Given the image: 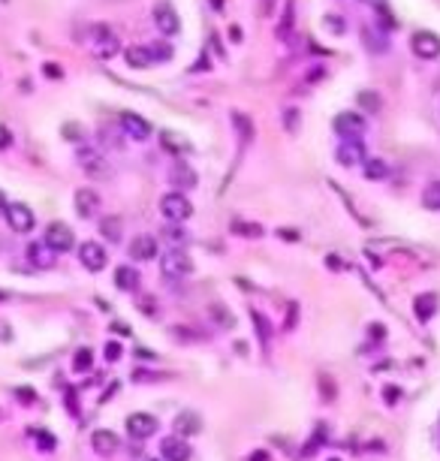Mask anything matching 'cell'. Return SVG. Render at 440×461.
Segmentation results:
<instances>
[{
    "mask_svg": "<svg viewBox=\"0 0 440 461\" xmlns=\"http://www.w3.org/2000/svg\"><path fill=\"white\" fill-rule=\"evenodd\" d=\"M160 212H163L166 220H172V223H184V220L193 214V202H190L181 190H172V193H166L160 199Z\"/></svg>",
    "mask_w": 440,
    "mask_h": 461,
    "instance_id": "obj_1",
    "label": "cell"
},
{
    "mask_svg": "<svg viewBox=\"0 0 440 461\" xmlns=\"http://www.w3.org/2000/svg\"><path fill=\"white\" fill-rule=\"evenodd\" d=\"M160 272H163V277H187L190 272H193V263H190V256L184 254V250H166L163 256H160Z\"/></svg>",
    "mask_w": 440,
    "mask_h": 461,
    "instance_id": "obj_2",
    "label": "cell"
},
{
    "mask_svg": "<svg viewBox=\"0 0 440 461\" xmlns=\"http://www.w3.org/2000/svg\"><path fill=\"white\" fill-rule=\"evenodd\" d=\"M4 217H6L9 229H13V233H18V235L31 233L34 223H36L34 212H31V208H27L25 202H9V205H6V212H4Z\"/></svg>",
    "mask_w": 440,
    "mask_h": 461,
    "instance_id": "obj_3",
    "label": "cell"
},
{
    "mask_svg": "<svg viewBox=\"0 0 440 461\" xmlns=\"http://www.w3.org/2000/svg\"><path fill=\"white\" fill-rule=\"evenodd\" d=\"M43 242L55 250V254H67V250H73L76 245V235H73V229H69L67 223H48L46 226V235H43Z\"/></svg>",
    "mask_w": 440,
    "mask_h": 461,
    "instance_id": "obj_4",
    "label": "cell"
},
{
    "mask_svg": "<svg viewBox=\"0 0 440 461\" xmlns=\"http://www.w3.org/2000/svg\"><path fill=\"white\" fill-rule=\"evenodd\" d=\"M410 48H413V55L422 57V61H434L440 55V36L434 31H416L410 36Z\"/></svg>",
    "mask_w": 440,
    "mask_h": 461,
    "instance_id": "obj_5",
    "label": "cell"
},
{
    "mask_svg": "<svg viewBox=\"0 0 440 461\" xmlns=\"http://www.w3.org/2000/svg\"><path fill=\"white\" fill-rule=\"evenodd\" d=\"M157 428H160V422H157V416H151V413H130L127 416V434L133 440L154 437Z\"/></svg>",
    "mask_w": 440,
    "mask_h": 461,
    "instance_id": "obj_6",
    "label": "cell"
},
{
    "mask_svg": "<svg viewBox=\"0 0 440 461\" xmlns=\"http://www.w3.org/2000/svg\"><path fill=\"white\" fill-rule=\"evenodd\" d=\"M78 263H82L88 272H103L109 263L106 247L99 242H82V247H78Z\"/></svg>",
    "mask_w": 440,
    "mask_h": 461,
    "instance_id": "obj_7",
    "label": "cell"
},
{
    "mask_svg": "<svg viewBox=\"0 0 440 461\" xmlns=\"http://www.w3.org/2000/svg\"><path fill=\"white\" fill-rule=\"evenodd\" d=\"M332 127L341 139H359L365 133V118L359 112H341V115H335Z\"/></svg>",
    "mask_w": 440,
    "mask_h": 461,
    "instance_id": "obj_8",
    "label": "cell"
},
{
    "mask_svg": "<svg viewBox=\"0 0 440 461\" xmlns=\"http://www.w3.org/2000/svg\"><path fill=\"white\" fill-rule=\"evenodd\" d=\"M121 130L130 139H136V142L151 139V124H148L142 115H136V112H121Z\"/></svg>",
    "mask_w": 440,
    "mask_h": 461,
    "instance_id": "obj_9",
    "label": "cell"
},
{
    "mask_svg": "<svg viewBox=\"0 0 440 461\" xmlns=\"http://www.w3.org/2000/svg\"><path fill=\"white\" fill-rule=\"evenodd\" d=\"M160 455H163V461H187L190 443L181 434H169V437H163V443H160Z\"/></svg>",
    "mask_w": 440,
    "mask_h": 461,
    "instance_id": "obj_10",
    "label": "cell"
},
{
    "mask_svg": "<svg viewBox=\"0 0 440 461\" xmlns=\"http://www.w3.org/2000/svg\"><path fill=\"white\" fill-rule=\"evenodd\" d=\"M365 148H362V142L359 139H344L341 145H338V163L341 166H362L365 163Z\"/></svg>",
    "mask_w": 440,
    "mask_h": 461,
    "instance_id": "obj_11",
    "label": "cell"
},
{
    "mask_svg": "<svg viewBox=\"0 0 440 461\" xmlns=\"http://www.w3.org/2000/svg\"><path fill=\"white\" fill-rule=\"evenodd\" d=\"M130 256L136 259V263H148V259L160 256V245L154 235H136L133 242H130Z\"/></svg>",
    "mask_w": 440,
    "mask_h": 461,
    "instance_id": "obj_12",
    "label": "cell"
},
{
    "mask_svg": "<svg viewBox=\"0 0 440 461\" xmlns=\"http://www.w3.org/2000/svg\"><path fill=\"white\" fill-rule=\"evenodd\" d=\"M151 15H154L157 31L163 34V36H172V34H178V13L172 9V4H157Z\"/></svg>",
    "mask_w": 440,
    "mask_h": 461,
    "instance_id": "obj_13",
    "label": "cell"
},
{
    "mask_svg": "<svg viewBox=\"0 0 440 461\" xmlns=\"http://www.w3.org/2000/svg\"><path fill=\"white\" fill-rule=\"evenodd\" d=\"M91 446H94L97 455H115L118 449H121V440H118L115 431L99 428V431H94V434H91Z\"/></svg>",
    "mask_w": 440,
    "mask_h": 461,
    "instance_id": "obj_14",
    "label": "cell"
},
{
    "mask_svg": "<svg viewBox=\"0 0 440 461\" xmlns=\"http://www.w3.org/2000/svg\"><path fill=\"white\" fill-rule=\"evenodd\" d=\"M199 431H202V416H199L196 410H181V413L175 416V434L193 437Z\"/></svg>",
    "mask_w": 440,
    "mask_h": 461,
    "instance_id": "obj_15",
    "label": "cell"
},
{
    "mask_svg": "<svg viewBox=\"0 0 440 461\" xmlns=\"http://www.w3.org/2000/svg\"><path fill=\"white\" fill-rule=\"evenodd\" d=\"M99 212V196L94 193L91 187H82V190H76V214L78 217H94Z\"/></svg>",
    "mask_w": 440,
    "mask_h": 461,
    "instance_id": "obj_16",
    "label": "cell"
},
{
    "mask_svg": "<svg viewBox=\"0 0 440 461\" xmlns=\"http://www.w3.org/2000/svg\"><path fill=\"white\" fill-rule=\"evenodd\" d=\"M27 263H31L34 268H52L55 266V250L46 242H34L31 247H27Z\"/></svg>",
    "mask_w": 440,
    "mask_h": 461,
    "instance_id": "obj_17",
    "label": "cell"
},
{
    "mask_svg": "<svg viewBox=\"0 0 440 461\" xmlns=\"http://www.w3.org/2000/svg\"><path fill=\"white\" fill-rule=\"evenodd\" d=\"M94 52H97V57H112V55H118V36L112 34V31H106V27H97L94 31Z\"/></svg>",
    "mask_w": 440,
    "mask_h": 461,
    "instance_id": "obj_18",
    "label": "cell"
},
{
    "mask_svg": "<svg viewBox=\"0 0 440 461\" xmlns=\"http://www.w3.org/2000/svg\"><path fill=\"white\" fill-rule=\"evenodd\" d=\"M413 314H416L419 323H428V319L437 314V296H434V293L416 296V298H413Z\"/></svg>",
    "mask_w": 440,
    "mask_h": 461,
    "instance_id": "obj_19",
    "label": "cell"
},
{
    "mask_svg": "<svg viewBox=\"0 0 440 461\" xmlns=\"http://www.w3.org/2000/svg\"><path fill=\"white\" fill-rule=\"evenodd\" d=\"M124 61L133 69H148L154 64V57L148 52V46H130V48H124Z\"/></svg>",
    "mask_w": 440,
    "mask_h": 461,
    "instance_id": "obj_20",
    "label": "cell"
},
{
    "mask_svg": "<svg viewBox=\"0 0 440 461\" xmlns=\"http://www.w3.org/2000/svg\"><path fill=\"white\" fill-rule=\"evenodd\" d=\"M115 287L124 289V293H136L139 289V272L133 266H118L115 268Z\"/></svg>",
    "mask_w": 440,
    "mask_h": 461,
    "instance_id": "obj_21",
    "label": "cell"
},
{
    "mask_svg": "<svg viewBox=\"0 0 440 461\" xmlns=\"http://www.w3.org/2000/svg\"><path fill=\"white\" fill-rule=\"evenodd\" d=\"M78 163L88 175H103L106 172V160L99 151H91V148H85V151H78Z\"/></svg>",
    "mask_w": 440,
    "mask_h": 461,
    "instance_id": "obj_22",
    "label": "cell"
},
{
    "mask_svg": "<svg viewBox=\"0 0 440 461\" xmlns=\"http://www.w3.org/2000/svg\"><path fill=\"white\" fill-rule=\"evenodd\" d=\"M362 172H365L368 181H383L389 175V166H386V160H380V157H365Z\"/></svg>",
    "mask_w": 440,
    "mask_h": 461,
    "instance_id": "obj_23",
    "label": "cell"
},
{
    "mask_svg": "<svg viewBox=\"0 0 440 461\" xmlns=\"http://www.w3.org/2000/svg\"><path fill=\"white\" fill-rule=\"evenodd\" d=\"M293 25H296V0H287L284 13H281V25H277V39H289Z\"/></svg>",
    "mask_w": 440,
    "mask_h": 461,
    "instance_id": "obj_24",
    "label": "cell"
},
{
    "mask_svg": "<svg viewBox=\"0 0 440 461\" xmlns=\"http://www.w3.org/2000/svg\"><path fill=\"white\" fill-rule=\"evenodd\" d=\"M99 233L106 235V242L118 245V242H121V233H124L121 217H103V220H99Z\"/></svg>",
    "mask_w": 440,
    "mask_h": 461,
    "instance_id": "obj_25",
    "label": "cell"
},
{
    "mask_svg": "<svg viewBox=\"0 0 440 461\" xmlns=\"http://www.w3.org/2000/svg\"><path fill=\"white\" fill-rule=\"evenodd\" d=\"M172 181H178V187L190 190V187H196V172L184 163V160H178V163L172 166Z\"/></svg>",
    "mask_w": 440,
    "mask_h": 461,
    "instance_id": "obj_26",
    "label": "cell"
},
{
    "mask_svg": "<svg viewBox=\"0 0 440 461\" xmlns=\"http://www.w3.org/2000/svg\"><path fill=\"white\" fill-rule=\"evenodd\" d=\"M362 39H365V48H368V52H386V48H389L386 34L374 31V27H362Z\"/></svg>",
    "mask_w": 440,
    "mask_h": 461,
    "instance_id": "obj_27",
    "label": "cell"
},
{
    "mask_svg": "<svg viewBox=\"0 0 440 461\" xmlns=\"http://www.w3.org/2000/svg\"><path fill=\"white\" fill-rule=\"evenodd\" d=\"M251 319H254V326H256V338H259V344H263V350H268V338H272V323L259 314V310H251Z\"/></svg>",
    "mask_w": 440,
    "mask_h": 461,
    "instance_id": "obj_28",
    "label": "cell"
},
{
    "mask_svg": "<svg viewBox=\"0 0 440 461\" xmlns=\"http://www.w3.org/2000/svg\"><path fill=\"white\" fill-rule=\"evenodd\" d=\"M422 205L428 208V212H440V181L425 184V190H422Z\"/></svg>",
    "mask_w": 440,
    "mask_h": 461,
    "instance_id": "obj_29",
    "label": "cell"
},
{
    "mask_svg": "<svg viewBox=\"0 0 440 461\" xmlns=\"http://www.w3.org/2000/svg\"><path fill=\"white\" fill-rule=\"evenodd\" d=\"M91 365H94V353L88 347H82L78 350V353L73 356V368L78 371V374H82V371H91Z\"/></svg>",
    "mask_w": 440,
    "mask_h": 461,
    "instance_id": "obj_30",
    "label": "cell"
},
{
    "mask_svg": "<svg viewBox=\"0 0 440 461\" xmlns=\"http://www.w3.org/2000/svg\"><path fill=\"white\" fill-rule=\"evenodd\" d=\"M233 233L245 235V238H259V235H263V226H259V223H245V220H235Z\"/></svg>",
    "mask_w": 440,
    "mask_h": 461,
    "instance_id": "obj_31",
    "label": "cell"
},
{
    "mask_svg": "<svg viewBox=\"0 0 440 461\" xmlns=\"http://www.w3.org/2000/svg\"><path fill=\"white\" fill-rule=\"evenodd\" d=\"M148 52H151L154 64H166L169 57H172V48H169L166 43H154V46H148Z\"/></svg>",
    "mask_w": 440,
    "mask_h": 461,
    "instance_id": "obj_32",
    "label": "cell"
},
{
    "mask_svg": "<svg viewBox=\"0 0 440 461\" xmlns=\"http://www.w3.org/2000/svg\"><path fill=\"white\" fill-rule=\"evenodd\" d=\"M284 127H287V133H298V127H302L298 109H284Z\"/></svg>",
    "mask_w": 440,
    "mask_h": 461,
    "instance_id": "obj_33",
    "label": "cell"
},
{
    "mask_svg": "<svg viewBox=\"0 0 440 461\" xmlns=\"http://www.w3.org/2000/svg\"><path fill=\"white\" fill-rule=\"evenodd\" d=\"M233 124L238 127V133H242V139H245V142H247V139L254 136V124L247 121V118H245L242 112H235V115H233Z\"/></svg>",
    "mask_w": 440,
    "mask_h": 461,
    "instance_id": "obj_34",
    "label": "cell"
},
{
    "mask_svg": "<svg viewBox=\"0 0 440 461\" xmlns=\"http://www.w3.org/2000/svg\"><path fill=\"white\" fill-rule=\"evenodd\" d=\"M359 106L368 109V112H380V106H383V103H380V97H377V94L362 91V94H359Z\"/></svg>",
    "mask_w": 440,
    "mask_h": 461,
    "instance_id": "obj_35",
    "label": "cell"
},
{
    "mask_svg": "<svg viewBox=\"0 0 440 461\" xmlns=\"http://www.w3.org/2000/svg\"><path fill=\"white\" fill-rule=\"evenodd\" d=\"M163 233H166V238H169V242H178V245H181V242H187V233H184V229H181V226H178V223H172V226H166V229H163Z\"/></svg>",
    "mask_w": 440,
    "mask_h": 461,
    "instance_id": "obj_36",
    "label": "cell"
},
{
    "mask_svg": "<svg viewBox=\"0 0 440 461\" xmlns=\"http://www.w3.org/2000/svg\"><path fill=\"white\" fill-rule=\"evenodd\" d=\"M212 317L217 319L220 326H233V317H229V310H224L220 305H212Z\"/></svg>",
    "mask_w": 440,
    "mask_h": 461,
    "instance_id": "obj_37",
    "label": "cell"
},
{
    "mask_svg": "<svg viewBox=\"0 0 440 461\" xmlns=\"http://www.w3.org/2000/svg\"><path fill=\"white\" fill-rule=\"evenodd\" d=\"M383 398H386V404H398V401H401V389H398V386H383Z\"/></svg>",
    "mask_w": 440,
    "mask_h": 461,
    "instance_id": "obj_38",
    "label": "cell"
},
{
    "mask_svg": "<svg viewBox=\"0 0 440 461\" xmlns=\"http://www.w3.org/2000/svg\"><path fill=\"white\" fill-rule=\"evenodd\" d=\"M121 353H124L121 344H115V340H109V344H106V359H109V362H118Z\"/></svg>",
    "mask_w": 440,
    "mask_h": 461,
    "instance_id": "obj_39",
    "label": "cell"
},
{
    "mask_svg": "<svg viewBox=\"0 0 440 461\" xmlns=\"http://www.w3.org/2000/svg\"><path fill=\"white\" fill-rule=\"evenodd\" d=\"M319 392H326V401H335V386H332V380H329L326 374L319 377Z\"/></svg>",
    "mask_w": 440,
    "mask_h": 461,
    "instance_id": "obj_40",
    "label": "cell"
},
{
    "mask_svg": "<svg viewBox=\"0 0 440 461\" xmlns=\"http://www.w3.org/2000/svg\"><path fill=\"white\" fill-rule=\"evenodd\" d=\"M34 437L39 440V446H43V453H52V449H55V437H52V434H43V431H36Z\"/></svg>",
    "mask_w": 440,
    "mask_h": 461,
    "instance_id": "obj_41",
    "label": "cell"
},
{
    "mask_svg": "<svg viewBox=\"0 0 440 461\" xmlns=\"http://www.w3.org/2000/svg\"><path fill=\"white\" fill-rule=\"evenodd\" d=\"M377 13H380V22H383L386 27H398V22L392 15H389V9H386V4H377Z\"/></svg>",
    "mask_w": 440,
    "mask_h": 461,
    "instance_id": "obj_42",
    "label": "cell"
},
{
    "mask_svg": "<svg viewBox=\"0 0 440 461\" xmlns=\"http://www.w3.org/2000/svg\"><path fill=\"white\" fill-rule=\"evenodd\" d=\"M296 319H298V305H296V302H289V308H287V323H284V326H287V329H293V326H296Z\"/></svg>",
    "mask_w": 440,
    "mask_h": 461,
    "instance_id": "obj_43",
    "label": "cell"
},
{
    "mask_svg": "<svg viewBox=\"0 0 440 461\" xmlns=\"http://www.w3.org/2000/svg\"><path fill=\"white\" fill-rule=\"evenodd\" d=\"M139 308L145 310V314H157V302L151 296H142V302H139Z\"/></svg>",
    "mask_w": 440,
    "mask_h": 461,
    "instance_id": "obj_44",
    "label": "cell"
},
{
    "mask_svg": "<svg viewBox=\"0 0 440 461\" xmlns=\"http://www.w3.org/2000/svg\"><path fill=\"white\" fill-rule=\"evenodd\" d=\"M368 338H374V340H383L386 338V329L380 326V323H374V326H368Z\"/></svg>",
    "mask_w": 440,
    "mask_h": 461,
    "instance_id": "obj_45",
    "label": "cell"
},
{
    "mask_svg": "<svg viewBox=\"0 0 440 461\" xmlns=\"http://www.w3.org/2000/svg\"><path fill=\"white\" fill-rule=\"evenodd\" d=\"M275 0H259V15H272Z\"/></svg>",
    "mask_w": 440,
    "mask_h": 461,
    "instance_id": "obj_46",
    "label": "cell"
},
{
    "mask_svg": "<svg viewBox=\"0 0 440 461\" xmlns=\"http://www.w3.org/2000/svg\"><path fill=\"white\" fill-rule=\"evenodd\" d=\"M281 238H287V242H298V233L296 229H281Z\"/></svg>",
    "mask_w": 440,
    "mask_h": 461,
    "instance_id": "obj_47",
    "label": "cell"
},
{
    "mask_svg": "<svg viewBox=\"0 0 440 461\" xmlns=\"http://www.w3.org/2000/svg\"><path fill=\"white\" fill-rule=\"evenodd\" d=\"M112 329H115V332H118V335H130V329H127V326H124V323H115V326H112Z\"/></svg>",
    "mask_w": 440,
    "mask_h": 461,
    "instance_id": "obj_48",
    "label": "cell"
},
{
    "mask_svg": "<svg viewBox=\"0 0 440 461\" xmlns=\"http://www.w3.org/2000/svg\"><path fill=\"white\" fill-rule=\"evenodd\" d=\"M6 205H9V202H6V193H4V190H0V214L6 212Z\"/></svg>",
    "mask_w": 440,
    "mask_h": 461,
    "instance_id": "obj_49",
    "label": "cell"
},
{
    "mask_svg": "<svg viewBox=\"0 0 440 461\" xmlns=\"http://www.w3.org/2000/svg\"><path fill=\"white\" fill-rule=\"evenodd\" d=\"M9 338H13V335L6 332V323H0V340H9Z\"/></svg>",
    "mask_w": 440,
    "mask_h": 461,
    "instance_id": "obj_50",
    "label": "cell"
},
{
    "mask_svg": "<svg viewBox=\"0 0 440 461\" xmlns=\"http://www.w3.org/2000/svg\"><path fill=\"white\" fill-rule=\"evenodd\" d=\"M247 461H268V455H266V453H256L254 458H247Z\"/></svg>",
    "mask_w": 440,
    "mask_h": 461,
    "instance_id": "obj_51",
    "label": "cell"
},
{
    "mask_svg": "<svg viewBox=\"0 0 440 461\" xmlns=\"http://www.w3.org/2000/svg\"><path fill=\"white\" fill-rule=\"evenodd\" d=\"M6 298H9V293H4V289H0V302H6Z\"/></svg>",
    "mask_w": 440,
    "mask_h": 461,
    "instance_id": "obj_52",
    "label": "cell"
},
{
    "mask_svg": "<svg viewBox=\"0 0 440 461\" xmlns=\"http://www.w3.org/2000/svg\"><path fill=\"white\" fill-rule=\"evenodd\" d=\"M362 4H380V0H362Z\"/></svg>",
    "mask_w": 440,
    "mask_h": 461,
    "instance_id": "obj_53",
    "label": "cell"
},
{
    "mask_svg": "<svg viewBox=\"0 0 440 461\" xmlns=\"http://www.w3.org/2000/svg\"><path fill=\"white\" fill-rule=\"evenodd\" d=\"M329 461H341V458H329Z\"/></svg>",
    "mask_w": 440,
    "mask_h": 461,
    "instance_id": "obj_54",
    "label": "cell"
},
{
    "mask_svg": "<svg viewBox=\"0 0 440 461\" xmlns=\"http://www.w3.org/2000/svg\"><path fill=\"white\" fill-rule=\"evenodd\" d=\"M151 461H154V458H151Z\"/></svg>",
    "mask_w": 440,
    "mask_h": 461,
    "instance_id": "obj_55",
    "label": "cell"
}]
</instances>
